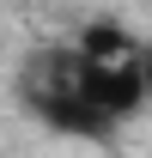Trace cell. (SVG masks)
Instances as JSON below:
<instances>
[{"mask_svg": "<svg viewBox=\"0 0 152 158\" xmlns=\"http://www.w3.org/2000/svg\"><path fill=\"white\" fill-rule=\"evenodd\" d=\"M140 61H146V110H152V49H140Z\"/></svg>", "mask_w": 152, "mask_h": 158, "instance_id": "1", "label": "cell"}]
</instances>
